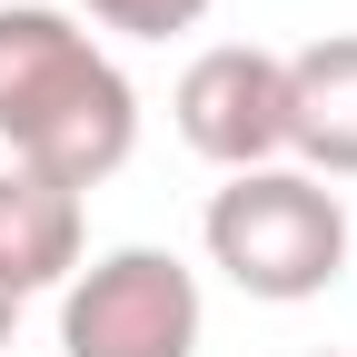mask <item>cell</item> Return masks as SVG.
<instances>
[{"instance_id": "cell-1", "label": "cell", "mask_w": 357, "mask_h": 357, "mask_svg": "<svg viewBox=\"0 0 357 357\" xmlns=\"http://www.w3.org/2000/svg\"><path fill=\"white\" fill-rule=\"evenodd\" d=\"M0 139L60 189H100L139 149V89L70 10L0 0Z\"/></svg>"}, {"instance_id": "cell-2", "label": "cell", "mask_w": 357, "mask_h": 357, "mask_svg": "<svg viewBox=\"0 0 357 357\" xmlns=\"http://www.w3.org/2000/svg\"><path fill=\"white\" fill-rule=\"evenodd\" d=\"M208 268L229 278L238 298L268 307H298V298H328L337 268H347V199L307 169H238L229 189H208Z\"/></svg>"}, {"instance_id": "cell-3", "label": "cell", "mask_w": 357, "mask_h": 357, "mask_svg": "<svg viewBox=\"0 0 357 357\" xmlns=\"http://www.w3.org/2000/svg\"><path fill=\"white\" fill-rule=\"evenodd\" d=\"M208 298L169 248H100L60 288V357H199Z\"/></svg>"}, {"instance_id": "cell-4", "label": "cell", "mask_w": 357, "mask_h": 357, "mask_svg": "<svg viewBox=\"0 0 357 357\" xmlns=\"http://www.w3.org/2000/svg\"><path fill=\"white\" fill-rule=\"evenodd\" d=\"M178 139L208 169H278L288 159V50H258V40H218L178 70Z\"/></svg>"}, {"instance_id": "cell-5", "label": "cell", "mask_w": 357, "mask_h": 357, "mask_svg": "<svg viewBox=\"0 0 357 357\" xmlns=\"http://www.w3.org/2000/svg\"><path fill=\"white\" fill-rule=\"evenodd\" d=\"M79 238H89V218H79V189H60V178H40V169H0V298H40V288H70V268H79Z\"/></svg>"}, {"instance_id": "cell-6", "label": "cell", "mask_w": 357, "mask_h": 357, "mask_svg": "<svg viewBox=\"0 0 357 357\" xmlns=\"http://www.w3.org/2000/svg\"><path fill=\"white\" fill-rule=\"evenodd\" d=\"M288 159L307 178H357V30L288 50Z\"/></svg>"}, {"instance_id": "cell-7", "label": "cell", "mask_w": 357, "mask_h": 357, "mask_svg": "<svg viewBox=\"0 0 357 357\" xmlns=\"http://www.w3.org/2000/svg\"><path fill=\"white\" fill-rule=\"evenodd\" d=\"M100 30H119V40H178V30H199L218 0H79Z\"/></svg>"}, {"instance_id": "cell-8", "label": "cell", "mask_w": 357, "mask_h": 357, "mask_svg": "<svg viewBox=\"0 0 357 357\" xmlns=\"http://www.w3.org/2000/svg\"><path fill=\"white\" fill-rule=\"evenodd\" d=\"M10 328H20V307H10V298H0V347H10Z\"/></svg>"}, {"instance_id": "cell-9", "label": "cell", "mask_w": 357, "mask_h": 357, "mask_svg": "<svg viewBox=\"0 0 357 357\" xmlns=\"http://www.w3.org/2000/svg\"><path fill=\"white\" fill-rule=\"evenodd\" d=\"M318 357H337V347H318Z\"/></svg>"}]
</instances>
